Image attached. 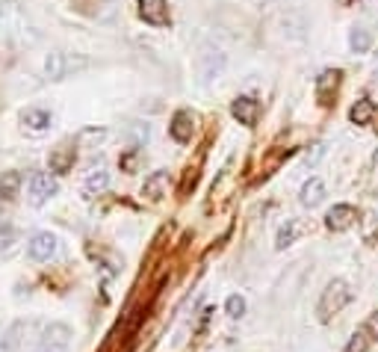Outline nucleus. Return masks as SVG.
<instances>
[{
	"label": "nucleus",
	"mask_w": 378,
	"mask_h": 352,
	"mask_svg": "<svg viewBox=\"0 0 378 352\" xmlns=\"http://www.w3.org/2000/svg\"><path fill=\"white\" fill-rule=\"evenodd\" d=\"M56 193H59V184H56L54 175L33 172V178H30V184H27V196H30V201H33L36 207H42L45 201H50Z\"/></svg>",
	"instance_id": "nucleus-4"
},
{
	"label": "nucleus",
	"mask_w": 378,
	"mask_h": 352,
	"mask_svg": "<svg viewBox=\"0 0 378 352\" xmlns=\"http://www.w3.org/2000/svg\"><path fill=\"white\" fill-rule=\"evenodd\" d=\"M363 332H367L370 337H378V311H375V314H370V320L363 323Z\"/></svg>",
	"instance_id": "nucleus-24"
},
{
	"label": "nucleus",
	"mask_w": 378,
	"mask_h": 352,
	"mask_svg": "<svg viewBox=\"0 0 378 352\" xmlns=\"http://www.w3.org/2000/svg\"><path fill=\"white\" fill-rule=\"evenodd\" d=\"M192 131H195V116L189 110H181V112H174V119L169 124V133L174 136L178 142H189L192 140Z\"/></svg>",
	"instance_id": "nucleus-10"
},
{
	"label": "nucleus",
	"mask_w": 378,
	"mask_h": 352,
	"mask_svg": "<svg viewBox=\"0 0 378 352\" xmlns=\"http://www.w3.org/2000/svg\"><path fill=\"white\" fill-rule=\"evenodd\" d=\"M86 66H89V59L80 57V54H68V50H50V54L45 57V80H66L71 78L74 71H83Z\"/></svg>",
	"instance_id": "nucleus-1"
},
{
	"label": "nucleus",
	"mask_w": 378,
	"mask_h": 352,
	"mask_svg": "<svg viewBox=\"0 0 378 352\" xmlns=\"http://www.w3.org/2000/svg\"><path fill=\"white\" fill-rule=\"evenodd\" d=\"M24 332V323H15L12 329L6 332V341H0V349L3 352H15L18 349V335Z\"/></svg>",
	"instance_id": "nucleus-21"
},
{
	"label": "nucleus",
	"mask_w": 378,
	"mask_h": 352,
	"mask_svg": "<svg viewBox=\"0 0 378 352\" xmlns=\"http://www.w3.org/2000/svg\"><path fill=\"white\" fill-rule=\"evenodd\" d=\"M370 45H372V36H370L367 27H351V33H349V47L355 50V54H367Z\"/></svg>",
	"instance_id": "nucleus-18"
},
{
	"label": "nucleus",
	"mask_w": 378,
	"mask_h": 352,
	"mask_svg": "<svg viewBox=\"0 0 378 352\" xmlns=\"http://www.w3.org/2000/svg\"><path fill=\"white\" fill-rule=\"evenodd\" d=\"M71 349V329L62 323H54L42 337L39 352H68Z\"/></svg>",
	"instance_id": "nucleus-5"
},
{
	"label": "nucleus",
	"mask_w": 378,
	"mask_h": 352,
	"mask_svg": "<svg viewBox=\"0 0 378 352\" xmlns=\"http://www.w3.org/2000/svg\"><path fill=\"white\" fill-rule=\"evenodd\" d=\"M340 78L343 74L328 68V71H322L319 78H317V98H319V104H331V98L337 92V86H340Z\"/></svg>",
	"instance_id": "nucleus-13"
},
{
	"label": "nucleus",
	"mask_w": 378,
	"mask_h": 352,
	"mask_svg": "<svg viewBox=\"0 0 378 352\" xmlns=\"http://www.w3.org/2000/svg\"><path fill=\"white\" fill-rule=\"evenodd\" d=\"M370 341H372V337L367 335V332H355V335H351V341H349V346H346V352H367L370 349Z\"/></svg>",
	"instance_id": "nucleus-22"
},
{
	"label": "nucleus",
	"mask_w": 378,
	"mask_h": 352,
	"mask_svg": "<svg viewBox=\"0 0 378 352\" xmlns=\"http://www.w3.org/2000/svg\"><path fill=\"white\" fill-rule=\"evenodd\" d=\"M6 12H9V0H0V18H3Z\"/></svg>",
	"instance_id": "nucleus-25"
},
{
	"label": "nucleus",
	"mask_w": 378,
	"mask_h": 352,
	"mask_svg": "<svg viewBox=\"0 0 378 352\" xmlns=\"http://www.w3.org/2000/svg\"><path fill=\"white\" fill-rule=\"evenodd\" d=\"M50 122H54V116H50L47 110H42V107H30V110L21 112V124L27 131H33V133H45L50 128Z\"/></svg>",
	"instance_id": "nucleus-11"
},
{
	"label": "nucleus",
	"mask_w": 378,
	"mask_h": 352,
	"mask_svg": "<svg viewBox=\"0 0 378 352\" xmlns=\"http://www.w3.org/2000/svg\"><path fill=\"white\" fill-rule=\"evenodd\" d=\"M351 299V291L343 279H334L328 287H325V293L319 299V320H331L334 314H340Z\"/></svg>",
	"instance_id": "nucleus-2"
},
{
	"label": "nucleus",
	"mask_w": 378,
	"mask_h": 352,
	"mask_svg": "<svg viewBox=\"0 0 378 352\" xmlns=\"http://www.w3.org/2000/svg\"><path fill=\"white\" fill-rule=\"evenodd\" d=\"M74 145L71 142H62L56 145L54 151H50V172H56V175H66L71 166H74Z\"/></svg>",
	"instance_id": "nucleus-12"
},
{
	"label": "nucleus",
	"mask_w": 378,
	"mask_h": 352,
	"mask_svg": "<svg viewBox=\"0 0 378 352\" xmlns=\"http://www.w3.org/2000/svg\"><path fill=\"white\" fill-rule=\"evenodd\" d=\"M372 116H375V104H372L370 98L358 101V104L351 107V112H349V119L355 122V124H370V122H372Z\"/></svg>",
	"instance_id": "nucleus-19"
},
{
	"label": "nucleus",
	"mask_w": 378,
	"mask_h": 352,
	"mask_svg": "<svg viewBox=\"0 0 378 352\" xmlns=\"http://www.w3.org/2000/svg\"><path fill=\"white\" fill-rule=\"evenodd\" d=\"M355 219H358V210L351 205H334L328 210V217H325V225H328L331 231H346L355 225Z\"/></svg>",
	"instance_id": "nucleus-9"
},
{
	"label": "nucleus",
	"mask_w": 378,
	"mask_h": 352,
	"mask_svg": "<svg viewBox=\"0 0 378 352\" xmlns=\"http://www.w3.org/2000/svg\"><path fill=\"white\" fill-rule=\"evenodd\" d=\"M139 18L151 27H166L169 24V3L166 0H139Z\"/></svg>",
	"instance_id": "nucleus-7"
},
{
	"label": "nucleus",
	"mask_w": 378,
	"mask_h": 352,
	"mask_svg": "<svg viewBox=\"0 0 378 352\" xmlns=\"http://www.w3.org/2000/svg\"><path fill=\"white\" fill-rule=\"evenodd\" d=\"M231 116L239 122V124H255L257 122V116H260V104L255 98H248V95H239L234 104H231Z\"/></svg>",
	"instance_id": "nucleus-8"
},
{
	"label": "nucleus",
	"mask_w": 378,
	"mask_h": 352,
	"mask_svg": "<svg viewBox=\"0 0 378 352\" xmlns=\"http://www.w3.org/2000/svg\"><path fill=\"white\" fill-rule=\"evenodd\" d=\"M301 234H305V222H301V219H287V225H281L278 237H275V249H287V246H293Z\"/></svg>",
	"instance_id": "nucleus-16"
},
{
	"label": "nucleus",
	"mask_w": 378,
	"mask_h": 352,
	"mask_svg": "<svg viewBox=\"0 0 378 352\" xmlns=\"http://www.w3.org/2000/svg\"><path fill=\"white\" fill-rule=\"evenodd\" d=\"M18 184H21V175H18V172H9L6 178H0V196L12 198V196L18 193Z\"/></svg>",
	"instance_id": "nucleus-20"
},
{
	"label": "nucleus",
	"mask_w": 378,
	"mask_h": 352,
	"mask_svg": "<svg viewBox=\"0 0 378 352\" xmlns=\"http://www.w3.org/2000/svg\"><path fill=\"white\" fill-rule=\"evenodd\" d=\"M109 186V172L100 166V169H92L89 175H86V181H83V193L86 196H100Z\"/></svg>",
	"instance_id": "nucleus-17"
},
{
	"label": "nucleus",
	"mask_w": 378,
	"mask_h": 352,
	"mask_svg": "<svg viewBox=\"0 0 378 352\" xmlns=\"http://www.w3.org/2000/svg\"><path fill=\"white\" fill-rule=\"evenodd\" d=\"M166 186H169V172L166 169H157V172H151L148 178H145L142 196H148L151 201H157V198H162V193H166Z\"/></svg>",
	"instance_id": "nucleus-15"
},
{
	"label": "nucleus",
	"mask_w": 378,
	"mask_h": 352,
	"mask_svg": "<svg viewBox=\"0 0 378 352\" xmlns=\"http://www.w3.org/2000/svg\"><path fill=\"white\" fill-rule=\"evenodd\" d=\"M225 311H228V317H243L245 314V299L239 296V293H234V296H228V302H225Z\"/></svg>",
	"instance_id": "nucleus-23"
},
{
	"label": "nucleus",
	"mask_w": 378,
	"mask_h": 352,
	"mask_svg": "<svg viewBox=\"0 0 378 352\" xmlns=\"http://www.w3.org/2000/svg\"><path fill=\"white\" fill-rule=\"evenodd\" d=\"M27 255H30L33 261H39V263L50 261V258L56 255V237L50 234V231L33 234V237H30V243H27Z\"/></svg>",
	"instance_id": "nucleus-6"
},
{
	"label": "nucleus",
	"mask_w": 378,
	"mask_h": 352,
	"mask_svg": "<svg viewBox=\"0 0 378 352\" xmlns=\"http://www.w3.org/2000/svg\"><path fill=\"white\" fill-rule=\"evenodd\" d=\"M225 54H222V47L216 45H201V54H198V74H201V80L210 83V80H216L219 74L225 71Z\"/></svg>",
	"instance_id": "nucleus-3"
},
{
	"label": "nucleus",
	"mask_w": 378,
	"mask_h": 352,
	"mask_svg": "<svg viewBox=\"0 0 378 352\" xmlns=\"http://www.w3.org/2000/svg\"><path fill=\"white\" fill-rule=\"evenodd\" d=\"M322 198H325V181H322V178H308L305 184H301L298 201H301L305 207H317Z\"/></svg>",
	"instance_id": "nucleus-14"
}]
</instances>
